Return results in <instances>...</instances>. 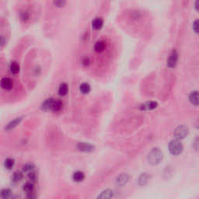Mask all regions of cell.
Masks as SVG:
<instances>
[{"label": "cell", "instance_id": "obj_1", "mask_svg": "<svg viewBox=\"0 0 199 199\" xmlns=\"http://www.w3.org/2000/svg\"><path fill=\"white\" fill-rule=\"evenodd\" d=\"M163 154L159 148H153L148 154V163L152 165H157L163 160Z\"/></svg>", "mask_w": 199, "mask_h": 199}, {"label": "cell", "instance_id": "obj_2", "mask_svg": "<svg viewBox=\"0 0 199 199\" xmlns=\"http://www.w3.org/2000/svg\"><path fill=\"white\" fill-rule=\"evenodd\" d=\"M169 151L172 155L174 156H178L183 152L184 147L181 142L178 140V139H175V140L170 141L169 143Z\"/></svg>", "mask_w": 199, "mask_h": 199}, {"label": "cell", "instance_id": "obj_3", "mask_svg": "<svg viewBox=\"0 0 199 199\" xmlns=\"http://www.w3.org/2000/svg\"><path fill=\"white\" fill-rule=\"evenodd\" d=\"M179 55L176 49H173L166 61V65L169 69H174L177 66L178 62Z\"/></svg>", "mask_w": 199, "mask_h": 199}, {"label": "cell", "instance_id": "obj_4", "mask_svg": "<svg viewBox=\"0 0 199 199\" xmlns=\"http://www.w3.org/2000/svg\"><path fill=\"white\" fill-rule=\"evenodd\" d=\"M188 134H189V129H188V127L184 126V125L178 126L174 131V137L178 140L184 139L188 136Z\"/></svg>", "mask_w": 199, "mask_h": 199}, {"label": "cell", "instance_id": "obj_5", "mask_svg": "<svg viewBox=\"0 0 199 199\" xmlns=\"http://www.w3.org/2000/svg\"><path fill=\"white\" fill-rule=\"evenodd\" d=\"M129 180V176L127 174H122L115 179V184L117 187H124Z\"/></svg>", "mask_w": 199, "mask_h": 199}, {"label": "cell", "instance_id": "obj_6", "mask_svg": "<svg viewBox=\"0 0 199 199\" xmlns=\"http://www.w3.org/2000/svg\"><path fill=\"white\" fill-rule=\"evenodd\" d=\"M77 148L79 151L85 153H90L94 150V146L86 142H79L77 145Z\"/></svg>", "mask_w": 199, "mask_h": 199}, {"label": "cell", "instance_id": "obj_7", "mask_svg": "<svg viewBox=\"0 0 199 199\" xmlns=\"http://www.w3.org/2000/svg\"><path fill=\"white\" fill-rule=\"evenodd\" d=\"M158 107V104L156 101H148L145 103L142 104L140 105L139 109L142 111H151V110L156 109Z\"/></svg>", "mask_w": 199, "mask_h": 199}, {"label": "cell", "instance_id": "obj_8", "mask_svg": "<svg viewBox=\"0 0 199 199\" xmlns=\"http://www.w3.org/2000/svg\"><path fill=\"white\" fill-rule=\"evenodd\" d=\"M13 86V82L10 78L4 77L1 80V87L5 90H10Z\"/></svg>", "mask_w": 199, "mask_h": 199}, {"label": "cell", "instance_id": "obj_9", "mask_svg": "<svg viewBox=\"0 0 199 199\" xmlns=\"http://www.w3.org/2000/svg\"><path fill=\"white\" fill-rule=\"evenodd\" d=\"M189 100L191 104L194 106H199V91L194 90L192 91L189 95Z\"/></svg>", "mask_w": 199, "mask_h": 199}, {"label": "cell", "instance_id": "obj_10", "mask_svg": "<svg viewBox=\"0 0 199 199\" xmlns=\"http://www.w3.org/2000/svg\"><path fill=\"white\" fill-rule=\"evenodd\" d=\"M104 20L100 17H96L92 21V27L93 30H99L103 27Z\"/></svg>", "mask_w": 199, "mask_h": 199}, {"label": "cell", "instance_id": "obj_11", "mask_svg": "<svg viewBox=\"0 0 199 199\" xmlns=\"http://www.w3.org/2000/svg\"><path fill=\"white\" fill-rule=\"evenodd\" d=\"M54 100L55 99H53V98H48L46 100H44L42 103V104H41V110H43L44 111H51V107H52Z\"/></svg>", "mask_w": 199, "mask_h": 199}, {"label": "cell", "instance_id": "obj_12", "mask_svg": "<svg viewBox=\"0 0 199 199\" xmlns=\"http://www.w3.org/2000/svg\"><path fill=\"white\" fill-rule=\"evenodd\" d=\"M63 108V103L61 100H55L53 102L52 107H51V111L53 112H59L61 111Z\"/></svg>", "mask_w": 199, "mask_h": 199}, {"label": "cell", "instance_id": "obj_13", "mask_svg": "<svg viewBox=\"0 0 199 199\" xmlns=\"http://www.w3.org/2000/svg\"><path fill=\"white\" fill-rule=\"evenodd\" d=\"M22 119H23L22 117H16V118H15L14 120L12 121V122H10V123L7 125V127H6V130H7V131H10V130H12V129H13L14 128H16V127L20 123L21 121H22Z\"/></svg>", "mask_w": 199, "mask_h": 199}, {"label": "cell", "instance_id": "obj_14", "mask_svg": "<svg viewBox=\"0 0 199 199\" xmlns=\"http://www.w3.org/2000/svg\"><path fill=\"white\" fill-rule=\"evenodd\" d=\"M106 47V44L104 41H98L94 45V51L97 53L103 52Z\"/></svg>", "mask_w": 199, "mask_h": 199}, {"label": "cell", "instance_id": "obj_15", "mask_svg": "<svg viewBox=\"0 0 199 199\" xmlns=\"http://www.w3.org/2000/svg\"><path fill=\"white\" fill-rule=\"evenodd\" d=\"M20 19L24 22H27L30 19V12L28 10H22L20 12Z\"/></svg>", "mask_w": 199, "mask_h": 199}, {"label": "cell", "instance_id": "obj_16", "mask_svg": "<svg viewBox=\"0 0 199 199\" xmlns=\"http://www.w3.org/2000/svg\"><path fill=\"white\" fill-rule=\"evenodd\" d=\"M73 179L75 182H82L85 179V174L82 171H76L73 175Z\"/></svg>", "mask_w": 199, "mask_h": 199}, {"label": "cell", "instance_id": "obj_17", "mask_svg": "<svg viewBox=\"0 0 199 199\" xmlns=\"http://www.w3.org/2000/svg\"><path fill=\"white\" fill-rule=\"evenodd\" d=\"M113 197H114V192H113V191H111L110 189H107L102 191L100 193V194L98 195L97 198H111Z\"/></svg>", "mask_w": 199, "mask_h": 199}, {"label": "cell", "instance_id": "obj_18", "mask_svg": "<svg viewBox=\"0 0 199 199\" xmlns=\"http://www.w3.org/2000/svg\"><path fill=\"white\" fill-rule=\"evenodd\" d=\"M10 73L13 75H16L20 73V65L18 64L17 62L13 61L11 62L10 65Z\"/></svg>", "mask_w": 199, "mask_h": 199}, {"label": "cell", "instance_id": "obj_19", "mask_svg": "<svg viewBox=\"0 0 199 199\" xmlns=\"http://www.w3.org/2000/svg\"><path fill=\"white\" fill-rule=\"evenodd\" d=\"M68 91H69V86L68 85H67V83H65V82H62V83H61L59 88V94L60 95V96H64L68 93Z\"/></svg>", "mask_w": 199, "mask_h": 199}, {"label": "cell", "instance_id": "obj_20", "mask_svg": "<svg viewBox=\"0 0 199 199\" xmlns=\"http://www.w3.org/2000/svg\"><path fill=\"white\" fill-rule=\"evenodd\" d=\"M149 180V175L147 173H143L141 174V176L139 178V184L141 186H144L145 184H146L147 182Z\"/></svg>", "mask_w": 199, "mask_h": 199}, {"label": "cell", "instance_id": "obj_21", "mask_svg": "<svg viewBox=\"0 0 199 199\" xmlns=\"http://www.w3.org/2000/svg\"><path fill=\"white\" fill-rule=\"evenodd\" d=\"M79 90H80V92L82 94H87V93H90V90H91V86H90V84L87 83V82H83V83L81 84L80 86H79Z\"/></svg>", "mask_w": 199, "mask_h": 199}, {"label": "cell", "instance_id": "obj_22", "mask_svg": "<svg viewBox=\"0 0 199 199\" xmlns=\"http://www.w3.org/2000/svg\"><path fill=\"white\" fill-rule=\"evenodd\" d=\"M52 4L58 9L65 7L67 4V0H52Z\"/></svg>", "mask_w": 199, "mask_h": 199}, {"label": "cell", "instance_id": "obj_23", "mask_svg": "<svg viewBox=\"0 0 199 199\" xmlns=\"http://www.w3.org/2000/svg\"><path fill=\"white\" fill-rule=\"evenodd\" d=\"M33 190H34V185H33V184L31 183V182H28V183L24 184V191H25L26 193H27V194L33 193Z\"/></svg>", "mask_w": 199, "mask_h": 199}, {"label": "cell", "instance_id": "obj_24", "mask_svg": "<svg viewBox=\"0 0 199 199\" xmlns=\"http://www.w3.org/2000/svg\"><path fill=\"white\" fill-rule=\"evenodd\" d=\"M15 164V161L12 158H7V160H5V163H4V165H5V167L7 168V170H11L12 168L13 167Z\"/></svg>", "mask_w": 199, "mask_h": 199}, {"label": "cell", "instance_id": "obj_25", "mask_svg": "<svg viewBox=\"0 0 199 199\" xmlns=\"http://www.w3.org/2000/svg\"><path fill=\"white\" fill-rule=\"evenodd\" d=\"M12 191L9 188H5L1 191V197L2 198H9L11 197Z\"/></svg>", "mask_w": 199, "mask_h": 199}, {"label": "cell", "instance_id": "obj_26", "mask_svg": "<svg viewBox=\"0 0 199 199\" xmlns=\"http://www.w3.org/2000/svg\"><path fill=\"white\" fill-rule=\"evenodd\" d=\"M33 170H34V165L33 163H26L25 165L23 166V170L24 172L30 173L33 171Z\"/></svg>", "mask_w": 199, "mask_h": 199}, {"label": "cell", "instance_id": "obj_27", "mask_svg": "<svg viewBox=\"0 0 199 199\" xmlns=\"http://www.w3.org/2000/svg\"><path fill=\"white\" fill-rule=\"evenodd\" d=\"M12 179L14 182H19L21 180L23 179V174L22 173L19 172V171H16L13 174V177H12Z\"/></svg>", "mask_w": 199, "mask_h": 199}, {"label": "cell", "instance_id": "obj_28", "mask_svg": "<svg viewBox=\"0 0 199 199\" xmlns=\"http://www.w3.org/2000/svg\"><path fill=\"white\" fill-rule=\"evenodd\" d=\"M192 28H193V30H194V33L199 34V19L196 20L194 21V23H193V25H192Z\"/></svg>", "mask_w": 199, "mask_h": 199}, {"label": "cell", "instance_id": "obj_29", "mask_svg": "<svg viewBox=\"0 0 199 199\" xmlns=\"http://www.w3.org/2000/svg\"><path fill=\"white\" fill-rule=\"evenodd\" d=\"M28 177H29V179H30V180H31V181L35 182L37 180V174H36V173L33 172V171H32V172L29 173Z\"/></svg>", "mask_w": 199, "mask_h": 199}, {"label": "cell", "instance_id": "obj_30", "mask_svg": "<svg viewBox=\"0 0 199 199\" xmlns=\"http://www.w3.org/2000/svg\"><path fill=\"white\" fill-rule=\"evenodd\" d=\"M90 59H89V58L86 57V58H84L83 59H82V64L84 65V66H88V65H90Z\"/></svg>", "mask_w": 199, "mask_h": 199}, {"label": "cell", "instance_id": "obj_31", "mask_svg": "<svg viewBox=\"0 0 199 199\" xmlns=\"http://www.w3.org/2000/svg\"><path fill=\"white\" fill-rule=\"evenodd\" d=\"M194 8L197 13H199V0H195V1H194Z\"/></svg>", "mask_w": 199, "mask_h": 199}, {"label": "cell", "instance_id": "obj_32", "mask_svg": "<svg viewBox=\"0 0 199 199\" xmlns=\"http://www.w3.org/2000/svg\"><path fill=\"white\" fill-rule=\"evenodd\" d=\"M195 126H196V128H199V118L197 119V122H196V124H195Z\"/></svg>", "mask_w": 199, "mask_h": 199}]
</instances>
